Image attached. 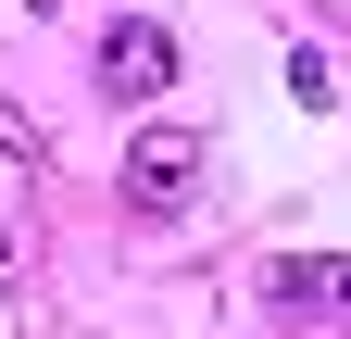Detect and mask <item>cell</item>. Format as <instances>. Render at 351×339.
<instances>
[{
    "instance_id": "obj_1",
    "label": "cell",
    "mask_w": 351,
    "mask_h": 339,
    "mask_svg": "<svg viewBox=\"0 0 351 339\" xmlns=\"http://www.w3.org/2000/svg\"><path fill=\"white\" fill-rule=\"evenodd\" d=\"M189 189H201V126L189 113H151L138 139H125V201H138V214H176Z\"/></svg>"
},
{
    "instance_id": "obj_2",
    "label": "cell",
    "mask_w": 351,
    "mask_h": 339,
    "mask_svg": "<svg viewBox=\"0 0 351 339\" xmlns=\"http://www.w3.org/2000/svg\"><path fill=\"white\" fill-rule=\"evenodd\" d=\"M101 89H113V101H163V89H176V38H163L151 13H125V25L101 38Z\"/></svg>"
},
{
    "instance_id": "obj_3",
    "label": "cell",
    "mask_w": 351,
    "mask_h": 339,
    "mask_svg": "<svg viewBox=\"0 0 351 339\" xmlns=\"http://www.w3.org/2000/svg\"><path fill=\"white\" fill-rule=\"evenodd\" d=\"M263 302L276 314H351V251H289V264H263Z\"/></svg>"
},
{
    "instance_id": "obj_4",
    "label": "cell",
    "mask_w": 351,
    "mask_h": 339,
    "mask_svg": "<svg viewBox=\"0 0 351 339\" xmlns=\"http://www.w3.org/2000/svg\"><path fill=\"white\" fill-rule=\"evenodd\" d=\"M25 289V226H0V302Z\"/></svg>"
}]
</instances>
